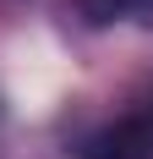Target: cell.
<instances>
[{
    "instance_id": "cell-1",
    "label": "cell",
    "mask_w": 153,
    "mask_h": 159,
    "mask_svg": "<svg viewBox=\"0 0 153 159\" xmlns=\"http://www.w3.org/2000/svg\"><path fill=\"white\" fill-rule=\"evenodd\" d=\"M82 159H153V110L126 115L115 126L93 132L82 143Z\"/></svg>"
},
{
    "instance_id": "cell-2",
    "label": "cell",
    "mask_w": 153,
    "mask_h": 159,
    "mask_svg": "<svg viewBox=\"0 0 153 159\" xmlns=\"http://www.w3.org/2000/svg\"><path fill=\"white\" fill-rule=\"evenodd\" d=\"M82 16L93 28H109V22H153V0H82Z\"/></svg>"
},
{
    "instance_id": "cell-3",
    "label": "cell",
    "mask_w": 153,
    "mask_h": 159,
    "mask_svg": "<svg viewBox=\"0 0 153 159\" xmlns=\"http://www.w3.org/2000/svg\"><path fill=\"white\" fill-rule=\"evenodd\" d=\"M148 110H153V104H148Z\"/></svg>"
}]
</instances>
